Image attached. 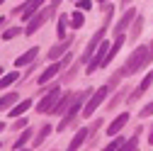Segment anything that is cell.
<instances>
[{
    "label": "cell",
    "instance_id": "cell-1",
    "mask_svg": "<svg viewBox=\"0 0 153 151\" xmlns=\"http://www.w3.org/2000/svg\"><path fill=\"white\" fill-rule=\"evenodd\" d=\"M151 64V54H148V46L146 44H141V46H136L131 51V56L126 59V64H124V68H122V76H134L136 71H141L143 66H148Z\"/></svg>",
    "mask_w": 153,
    "mask_h": 151
},
{
    "label": "cell",
    "instance_id": "cell-2",
    "mask_svg": "<svg viewBox=\"0 0 153 151\" xmlns=\"http://www.w3.org/2000/svg\"><path fill=\"white\" fill-rule=\"evenodd\" d=\"M114 85H117V78H112V81H109L107 85H102V88H97V90H95L92 95L88 98V102H85V107H83V117H85V120H88V117L92 115V112L97 110V107H100V105H102L105 100H107V95H109V90H112Z\"/></svg>",
    "mask_w": 153,
    "mask_h": 151
},
{
    "label": "cell",
    "instance_id": "cell-3",
    "mask_svg": "<svg viewBox=\"0 0 153 151\" xmlns=\"http://www.w3.org/2000/svg\"><path fill=\"white\" fill-rule=\"evenodd\" d=\"M85 98H90V90H88V93H78V95L73 98L71 107L63 112V120L59 122V132H63V129H66V127H68V124L75 120V115H78V110H80V105H83V100H85Z\"/></svg>",
    "mask_w": 153,
    "mask_h": 151
},
{
    "label": "cell",
    "instance_id": "cell-4",
    "mask_svg": "<svg viewBox=\"0 0 153 151\" xmlns=\"http://www.w3.org/2000/svg\"><path fill=\"white\" fill-rule=\"evenodd\" d=\"M59 98H61V88H59V85H51L49 93L42 98V102L36 105V110H39V112H51V110L56 107V102H59Z\"/></svg>",
    "mask_w": 153,
    "mask_h": 151
},
{
    "label": "cell",
    "instance_id": "cell-5",
    "mask_svg": "<svg viewBox=\"0 0 153 151\" xmlns=\"http://www.w3.org/2000/svg\"><path fill=\"white\" fill-rule=\"evenodd\" d=\"M105 34H107V27L97 29V32H95V37H92L90 42H88V46H85V54H83V59H85V61H90V59H92V54L97 51V46L102 44V39H105Z\"/></svg>",
    "mask_w": 153,
    "mask_h": 151
},
{
    "label": "cell",
    "instance_id": "cell-6",
    "mask_svg": "<svg viewBox=\"0 0 153 151\" xmlns=\"http://www.w3.org/2000/svg\"><path fill=\"white\" fill-rule=\"evenodd\" d=\"M51 12H53L51 7H49V10H42V12H36V15L32 17V20L27 22V27H25V32H27V34H34V32L39 29V27H42V25H44V22L49 20V17H51Z\"/></svg>",
    "mask_w": 153,
    "mask_h": 151
},
{
    "label": "cell",
    "instance_id": "cell-7",
    "mask_svg": "<svg viewBox=\"0 0 153 151\" xmlns=\"http://www.w3.org/2000/svg\"><path fill=\"white\" fill-rule=\"evenodd\" d=\"M134 20H136V10H134V7H126V10H124V15H122V20L114 25V34H117V37H119V34H124V29H126Z\"/></svg>",
    "mask_w": 153,
    "mask_h": 151
},
{
    "label": "cell",
    "instance_id": "cell-8",
    "mask_svg": "<svg viewBox=\"0 0 153 151\" xmlns=\"http://www.w3.org/2000/svg\"><path fill=\"white\" fill-rule=\"evenodd\" d=\"M73 93H63V95L59 98V102H56V107L51 110V112H56V115H61V112H66L68 107H71V102H73Z\"/></svg>",
    "mask_w": 153,
    "mask_h": 151
},
{
    "label": "cell",
    "instance_id": "cell-9",
    "mask_svg": "<svg viewBox=\"0 0 153 151\" xmlns=\"http://www.w3.org/2000/svg\"><path fill=\"white\" fill-rule=\"evenodd\" d=\"M61 68H63V64H61V61H59V64H51V66H49L46 71H42V76H39V81H36V83H39V85H44V83H49V78H53V76L59 73Z\"/></svg>",
    "mask_w": 153,
    "mask_h": 151
},
{
    "label": "cell",
    "instance_id": "cell-10",
    "mask_svg": "<svg viewBox=\"0 0 153 151\" xmlns=\"http://www.w3.org/2000/svg\"><path fill=\"white\" fill-rule=\"evenodd\" d=\"M44 5V0H29V3L25 5V12H22V17H25V22H29L32 17L36 15V10H39Z\"/></svg>",
    "mask_w": 153,
    "mask_h": 151
},
{
    "label": "cell",
    "instance_id": "cell-11",
    "mask_svg": "<svg viewBox=\"0 0 153 151\" xmlns=\"http://www.w3.org/2000/svg\"><path fill=\"white\" fill-rule=\"evenodd\" d=\"M88 134H90V129H88V127H83V129H78V134L73 137V141H71V146H68L66 151H78V149H80V144H83V141L88 139Z\"/></svg>",
    "mask_w": 153,
    "mask_h": 151
},
{
    "label": "cell",
    "instance_id": "cell-12",
    "mask_svg": "<svg viewBox=\"0 0 153 151\" xmlns=\"http://www.w3.org/2000/svg\"><path fill=\"white\" fill-rule=\"evenodd\" d=\"M126 122H129V112H124V115H119L117 120H114V122H112V124L107 127V134H109V137H114V134H117V132H119V129H122V127H124Z\"/></svg>",
    "mask_w": 153,
    "mask_h": 151
},
{
    "label": "cell",
    "instance_id": "cell-13",
    "mask_svg": "<svg viewBox=\"0 0 153 151\" xmlns=\"http://www.w3.org/2000/svg\"><path fill=\"white\" fill-rule=\"evenodd\" d=\"M151 83H153V71H151V73H146V78L141 81V85H139V90H134V93H131V100H136V98H141L143 93H146V90L151 88Z\"/></svg>",
    "mask_w": 153,
    "mask_h": 151
},
{
    "label": "cell",
    "instance_id": "cell-14",
    "mask_svg": "<svg viewBox=\"0 0 153 151\" xmlns=\"http://www.w3.org/2000/svg\"><path fill=\"white\" fill-rule=\"evenodd\" d=\"M71 42H73V39L68 37V39H61V44H56L53 49H49V59H51V61H53V59H59V56H61V54L71 46Z\"/></svg>",
    "mask_w": 153,
    "mask_h": 151
},
{
    "label": "cell",
    "instance_id": "cell-15",
    "mask_svg": "<svg viewBox=\"0 0 153 151\" xmlns=\"http://www.w3.org/2000/svg\"><path fill=\"white\" fill-rule=\"evenodd\" d=\"M36 54H39V49H36V46H32V49H29L27 54H22L20 59L15 61V66H29V64H32V61L36 59Z\"/></svg>",
    "mask_w": 153,
    "mask_h": 151
},
{
    "label": "cell",
    "instance_id": "cell-16",
    "mask_svg": "<svg viewBox=\"0 0 153 151\" xmlns=\"http://www.w3.org/2000/svg\"><path fill=\"white\" fill-rule=\"evenodd\" d=\"M29 107H32V100H22V102H17V105L10 110V117H22Z\"/></svg>",
    "mask_w": 153,
    "mask_h": 151
},
{
    "label": "cell",
    "instance_id": "cell-17",
    "mask_svg": "<svg viewBox=\"0 0 153 151\" xmlns=\"http://www.w3.org/2000/svg\"><path fill=\"white\" fill-rule=\"evenodd\" d=\"M83 25H85V15H83V10L73 12V15H71V27H73V29H80Z\"/></svg>",
    "mask_w": 153,
    "mask_h": 151
},
{
    "label": "cell",
    "instance_id": "cell-18",
    "mask_svg": "<svg viewBox=\"0 0 153 151\" xmlns=\"http://www.w3.org/2000/svg\"><path fill=\"white\" fill-rule=\"evenodd\" d=\"M15 100H20V98H17V93H10V95H3V98H0V110L15 107Z\"/></svg>",
    "mask_w": 153,
    "mask_h": 151
},
{
    "label": "cell",
    "instance_id": "cell-19",
    "mask_svg": "<svg viewBox=\"0 0 153 151\" xmlns=\"http://www.w3.org/2000/svg\"><path fill=\"white\" fill-rule=\"evenodd\" d=\"M20 76H17V71H10V73H3L0 76V88H7L10 83H15Z\"/></svg>",
    "mask_w": 153,
    "mask_h": 151
},
{
    "label": "cell",
    "instance_id": "cell-20",
    "mask_svg": "<svg viewBox=\"0 0 153 151\" xmlns=\"http://www.w3.org/2000/svg\"><path fill=\"white\" fill-rule=\"evenodd\" d=\"M29 139H32V129H25L22 134H20V139L15 141V149H17V151H20V149H25V144H27Z\"/></svg>",
    "mask_w": 153,
    "mask_h": 151
},
{
    "label": "cell",
    "instance_id": "cell-21",
    "mask_svg": "<svg viewBox=\"0 0 153 151\" xmlns=\"http://www.w3.org/2000/svg\"><path fill=\"white\" fill-rule=\"evenodd\" d=\"M51 134V127L49 124H44L42 129H39V134H36V139H34V144H44V139Z\"/></svg>",
    "mask_w": 153,
    "mask_h": 151
},
{
    "label": "cell",
    "instance_id": "cell-22",
    "mask_svg": "<svg viewBox=\"0 0 153 151\" xmlns=\"http://www.w3.org/2000/svg\"><path fill=\"white\" fill-rule=\"evenodd\" d=\"M141 27H143V17H139L136 15V20H134V27H131V37L136 39V37L141 34Z\"/></svg>",
    "mask_w": 153,
    "mask_h": 151
},
{
    "label": "cell",
    "instance_id": "cell-23",
    "mask_svg": "<svg viewBox=\"0 0 153 151\" xmlns=\"http://www.w3.org/2000/svg\"><path fill=\"white\" fill-rule=\"evenodd\" d=\"M136 139H139V137H131V139H129V144H122L117 151H134V149H136V144H139Z\"/></svg>",
    "mask_w": 153,
    "mask_h": 151
},
{
    "label": "cell",
    "instance_id": "cell-24",
    "mask_svg": "<svg viewBox=\"0 0 153 151\" xmlns=\"http://www.w3.org/2000/svg\"><path fill=\"white\" fill-rule=\"evenodd\" d=\"M66 22H68V15H63L59 20V37H61V39H66Z\"/></svg>",
    "mask_w": 153,
    "mask_h": 151
},
{
    "label": "cell",
    "instance_id": "cell-25",
    "mask_svg": "<svg viewBox=\"0 0 153 151\" xmlns=\"http://www.w3.org/2000/svg\"><path fill=\"white\" fill-rule=\"evenodd\" d=\"M151 115H153V102H148V105H146V107H141V112H139V117H143V120H146V117H151Z\"/></svg>",
    "mask_w": 153,
    "mask_h": 151
},
{
    "label": "cell",
    "instance_id": "cell-26",
    "mask_svg": "<svg viewBox=\"0 0 153 151\" xmlns=\"http://www.w3.org/2000/svg\"><path fill=\"white\" fill-rule=\"evenodd\" d=\"M119 146H122V139H112V141H109V144H107L102 151H117Z\"/></svg>",
    "mask_w": 153,
    "mask_h": 151
},
{
    "label": "cell",
    "instance_id": "cell-27",
    "mask_svg": "<svg viewBox=\"0 0 153 151\" xmlns=\"http://www.w3.org/2000/svg\"><path fill=\"white\" fill-rule=\"evenodd\" d=\"M75 3H78V10H83V12L85 10L90 12V7H92V0H75Z\"/></svg>",
    "mask_w": 153,
    "mask_h": 151
},
{
    "label": "cell",
    "instance_id": "cell-28",
    "mask_svg": "<svg viewBox=\"0 0 153 151\" xmlns=\"http://www.w3.org/2000/svg\"><path fill=\"white\" fill-rule=\"evenodd\" d=\"M124 95H126V93H124V90H122V93H119V95H114V98H112V102H109V105H107V110H112V107H117V105H119V102H122V98H124Z\"/></svg>",
    "mask_w": 153,
    "mask_h": 151
},
{
    "label": "cell",
    "instance_id": "cell-29",
    "mask_svg": "<svg viewBox=\"0 0 153 151\" xmlns=\"http://www.w3.org/2000/svg\"><path fill=\"white\" fill-rule=\"evenodd\" d=\"M17 34H20V29H15V27H12V29H5V34H3V39H5V42H10V39H15Z\"/></svg>",
    "mask_w": 153,
    "mask_h": 151
},
{
    "label": "cell",
    "instance_id": "cell-30",
    "mask_svg": "<svg viewBox=\"0 0 153 151\" xmlns=\"http://www.w3.org/2000/svg\"><path fill=\"white\" fill-rule=\"evenodd\" d=\"M59 5H61V0H51V10H56Z\"/></svg>",
    "mask_w": 153,
    "mask_h": 151
},
{
    "label": "cell",
    "instance_id": "cell-31",
    "mask_svg": "<svg viewBox=\"0 0 153 151\" xmlns=\"http://www.w3.org/2000/svg\"><path fill=\"white\" fill-rule=\"evenodd\" d=\"M97 3H100V7H102V10H107V0H97Z\"/></svg>",
    "mask_w": 153,
    "mask_h": 151
},
{
    "label": "cell",
    "instance_id": "cell-32",
    "mask_svg": "<svg viewBox=\"0 0 153 151\" xmlns=\"http://www.w3.org/2000/svg\"><path fill=\"white\" fill-rule=\"evenodd\" d=\"M148 54H151V61H153V42L148 44Z\"/></svg>",
    "mask_w": 153,
    "mask_h": 151
},
{
    "label": "cell",
    "instance_id": "cell-33",
    "mask_svg": "<svg viewBox=\"0 0 153 151\" xmlns=\"http://www.w3.org/2000/svg\"><path fill=\"white\" fill-rule=\"evenodd\" d=\"M148 144L153 146V127H151V134H148Z\"/></svg>",
    "mask_w": 153,
    "mask_h": 151
},
{
    "label": "cell",
    "instance_id": "cell-34",
    "mask_svg": "<svg viewBox=\"0 0 153 151\" xmlns=\"http://www.w3.org/2000/svg\"><path fill=\"white\" fill-rule=\"evenodd\" d=\"M129 3H131V0H122V5H124V10H126V5H129Z\"/></svg>",
    "mask_w": 153,
    "mask_h": 151
},
{
    "label": "cell",
    "instance_id": "cell-35",
    "mask_svg": "<svg viewBox=\"0 0 153 151\" xmlns=\"http://www.w3.org/2000/svg\"><path fill=\"white\" fill-rule=\"evenodd\" d=\"M3 129H5V124H3V122H0V132H3Z\"/></svg>",
    "mask_w": 153,
    "mask_h": 151
},
{
    "label": "cell",
    "instance_id": "cell-36",
    "mask_svg": "<svg viewBox=\"0 0 153 151\" xmlns=\"http://www.w3.org/2000/svg\"><path fill=\"white\" fill-rule=\"evenodd\" d=\"M3 22H5V20H3V17H0V25H3Z\"/></svg>",
    "mask_w": 153,
    "mask_h": 151
},
{
    "label": "cell",
    "instance_id": "cell-37",
    "mask_svg": "<svg viewBox=\"0 0 153 151\" xmlns=\"http://www.w3.org/2000/svg\"><path fill=\"white\" fill-rule=\"evenodd\" d=\"M20 151H29V149H20Z\"/></svg>",
    "mask_w": 153,
    "mask_h": 151
},
{
    "label": "cell",
    "instance_id": "cell-38",
    "mask_svg": "<svg viewBox=\"0 0 153 151\" xmlns=\"http://www.w3.org/2000/svg\"><path fill=\"white\" fill-rule=\"evenodd\" d=\"M0 76H3V71H0Z\"/></svg>",
    "mask_w": 153,
    "mask_h": 151
},
{
    "label": "cell",
    "instance_id": "cell-39",
    "mask_svg": "<svg viewBox=\"0 0 153 151\" xmlns=\"http://www.w3.org/2000/svg\"><path fill=\"white\" fill-rule=\"evenodd\" d=\"M0 3H3V0H0Z\"/></svg>",
    "mask_w": 153,
    "mask_h": 151
}]
</instances>
